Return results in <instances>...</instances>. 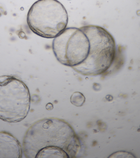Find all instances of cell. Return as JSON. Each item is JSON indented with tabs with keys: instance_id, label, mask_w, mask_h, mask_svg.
I'll use <instances>...</instances> for the list:
<instances>
[{
	"instance_id": "cell-1",
	"label": "cell",
	"mask_w": 140,
	"mask_h": 158,
	"mask_svg": "<svg viewBox=\"0 0 140 158\" xmlns=\"http://www.w3.org/2000/svg\"><path fill=\"white\" fill-rule=\"evenodd\" d=\"M23 146L28 158H74L80 149V140L71 126L54 118L33 124L26 133Z\"/></svg>"
},
{
	"instance_id": "cell-2",
	"label": "cell",
	"mask_w": 140,
	"mask_h": 158,
	"mask_svg": "<svg viewBox=\"0 0 140 158\" xmlns=\"http://www.w3.org/2000/svg\"><path fill=\"white\" fill-rule=\"evenodd\" d=\"M80 28L89 38L90 50L86 59L73 69L85 76L103 74L111 67L116 58V47L114 37L106 29L99 26L90 25Z\"/></svg>"
},
{
	"instance_id": "cell-3",
	"label": "cell",
	"mask_w": 140,
	"mask_h": 158,
	"mask_svg": "<svg viewBox=\"0 0 140 158\" xmlns=\"http://www.w3.org/2000/svg\"><path fill=\"white\" fill-rule=\"evenodd\" d=\"M67 12L57 0H38L34 2L27 15L30 29L34 34L46 38H54L66 28Z\"/></svg>"
},
{
	"instance_id": "cell-4",
	"label": "cell",
	"mask_w": 140,
	"mask_h": 158,
	"mask_svg": "<svg viewBox=\"0 0 140 158\" xmlns=\"http://www.w3.org/2000/svg\"><path fill=\"white\" fill-rule=\"evenodd\" d=\"M30 105L29 89L22 80L11 76L0 77V119L20 122L28 115Z\"/></svg>"
},
{
	"instance_id": "cell-5",
	"label": "cell",
	"mask_w": 140,
	"mask_h": 158,
	"mask_svg": "<svg viewBox=\"0 0 140 158\" xmlns=\"http://www.w3.org/2000/svg\"><path fill=\"white\" fill-rule=\"evenodd\" d=\"M90 41L80 28H68L53 40V53L63 65L74 68L80 65L88 56Z\"/></svg>"
},
{
	"instance_id": "cell-6",
	"label": "cell",
	"mask_w": 140,
	"mask_h": 158,
	"mask_svg": "<svg viewBox=\"0 0 140 158\" xmlns=\"http://www.w3.org/2000/svg\"><path fill=\"white\" fill-rule=\"evenodd\" d=\"M22 148L17 139L7 132H0V158H20Z\"/></svg>"
},
{
	"instance_id": "cell-7",
	"label": "cell",
	"mask_w": 140,
	"mask_h": 158,
	"mask_svg": "<svg viewBox=\"0 0 140 158\" xmlns=\"http://www.w3.org/2000/svg\"><path fill=\"white\" fill-rule=\"evenodd\" d=\"M85 101V97L83 94L80 92H75L73 93L70 98L72 104L76 106H82Z\"/></svg>"
},
{
	"instance_id": "cell-8",
	"label": "cell",
	"mask_w": 140,
	"mask_h": 158,
	"mask_svg": "<svg viewBox=\"0 0 140 158\" xmlns=\"http://www.w3.org/2000/svg\"><path fill=\"white\" fill-rule=\"evenodd\" d=\"M46 108L48 110H51L53 109V104L51 103H48L46 106Z\"/></svg>"
}]
</instances>
